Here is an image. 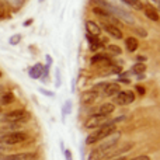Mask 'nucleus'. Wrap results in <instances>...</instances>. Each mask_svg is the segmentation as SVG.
<instances>
[{"instance_id":"nucleus-1","label":"nucleus","mask_w":160,"mask_h":160,"mask_svg":"<svg viewBox=\"0 0 160 160\" xmlns=\"http://www.w3.org/2000/svg\"><path fill=\"white\" fill-rule=\"evenodd\" d=\"M115 129H117L115 122H107L105 125L97 128L93 133H90V135L87 136V139H86V143L87 145L98 143V142H101L102 139H107L110 135H112V133L115 132Z\"/></svg>"},{"instance_id":"nucleus-2","label":"nucleus","mask_w":160,"mask_h":160,"mask_svg":"<svg viewBox=\"0 0 160 160\" xmlns=\"http://www.w3.org/2000/svg\"><path fill=\"white\" fill-rule=\"evenodd\" d=\"M118 139H119V133L118 135H114V136L110 135L107 142H104L102 145H100L98 148H96V149L91 152L90 160H101L102 158H107L108 152H110V150L112 149L117 143H118Z\"/></svg>"},{"instance_id":"nucleus-3","label":"nucleus","mask_w":160,"mask_h":160,"mask_svg":"<svg viewBox=\"0 0 160 160\" xmlns=\"http://www.w3.org/2000/svg\"><path fill=\"white\" fill-rule=\"evenodd\" d=\"M28 119H30V112L25 110H13L3 115V121L10 122V124L25 122V121H28Z\"/></svg>"},{"instance_id":"nucleus-4","label":"nucleus","mask_w":160,"mask_h":160,"mask_svg":"<svg viewBox=\"0 0 160 160\" xmlns=\"http://www.w3.org/2000/svg\"><path fill=\"white\" fill-rule=\"evenodd\" d=\"M28 139V135L25 132H8L0 136V143L4 145H18Z\"/></svg>"},{"instance_id":"nucleus-5","label":"nucleus","mask_w":160,"mask_h":160,"mask_svg":"<svg viewBox=\"0 0 160 160\" xmlns=\"http://www.w3.org/2000/svg\"><path fill=\"white\" fill-rule=\"evenodd\" d=\"M107 115H100V114H94V115L88 117L84 122V127L87 129H97V128L102 127V125L107 124Z\"/></svg>"},{"instance_id":"nucleus-6","label":"nucleus","mask_w":160,"mask_h":160,"mask_svg":"<svg viewBox=\"0 0 160 160\" xmlns=\"http://www.w3.org/2000/svg\"><path fill=\"white\" fill-rule=\"evenodd\" d=\"M135 101V94L131 90H122L115 96V102L118 105H128Z\"/></svg>"},{"instance_id":"nucleus-7","label":"nucleus","mask_w":160,"mask_h":160,"mask_svg":"<svg viewBox=\"0 0 160 160\" xmlns=\"http://www.w3.org/2000/svg\"><path fill=\"white\" fill-rule=\"evenodd\" d=\"M98 98V91L97 90H87L82 94V102L83 104H93Z\"/></svg>"},{"instance_id":"nucleus-8","label":"nucleus","mask_w":160,"mask_h":160,"mask_svg":"<svg viewBox=\"0 0 160 160\" xmlns=\"http://www.w3.org/2000/svg\"><path fill=\"white\" fill-rule=\"evenodd\" d=\"M37 158L35 153H14V155L4 156L3 160H34Z\"/></svg>"},{"instance_id":"nucleus-9","label":"nucleus","mask_w":160,"mask_h":160,"mask_svg":"<svg viewBox=\"0 0 160 160\" xmlns=\"http://www.w3.org/2000/svg\"><path fill=\"white\" fill-rule=\"evenodd\" d=\"M102 28H104V30L107 31L110 35H112L114 38H117V39H121L122 38V31L119 30L117 25L110 24V22H104V24H102Z\"/></svg>"},{"instance_id":"nucleus-10","label":"nucleus","mask_w":160,"mask_h":160,"mask_svg":"<svg viewBox=\"0 0 160 160\" xmlns=\"http://www.w3.org/2000/svg\"><path fill=\"white\" fill-rule=\"evenodd\" d=\"M119 91H121V87H119L118 83H111V84H107V87L104 88V94L107 97H115Z\"/></svg>"},{"instance_id":"nucleus-11","label":"nucleus","mask_w":160,"mask_h":160,"mask_svg":"<svg viewBox=\"0 0 160 160\" xmlns=\"http://www.w3.org/2000/svg\"><path fill=\"white\" fill-rule=\"evenodd\" d=\"M143 8H145V14H146L148 18H150L152 21H159V13L155 7H152V6H146V7H143Z\"/></svg>"},{"instance_id":"nucleus-12","label":"nucleus","mask_w":160,"mask_h":160,"mask_svg":"<svg viewBox=\"0 0 160 160\" xmlns=\"http://www.w3.org/2000/svg\"><path fill=\"white\" fill-rule=\"evenodd\" d=\"M114 110H115V107H114V104H111V102H107V104H102L101 107L98 108V111H97V114H100V115H110V114L114 112Z\"/></svg>"},{"instance_id":"nucleus-13","label":"nucleus","mask_w":160,"mask_h":160,"mask_svg":"<svg viewBox=\"0 0 160 160\" xmlns=\"http://www.w3.org/2000/svg\"><path fill=\"white\" fill-rule=\"evenodd\" d=\"M86 27H87V31H88V34H90V35L97 37V35H100V32H101L100 27L94 21H87V22H86Z\"/></svg>"},{"instance_id":"nucleus-14","label":"nucleus","mask_w":160,"mask_h":160,"mask_svg":"<svg viewBox=\"0 0 160 160\" xmlns=\"http://www.w3.org/2000/svg\"><path fill=\"white\" fill-rule=\"evenodd\" d=\"M125 44H127V49L129 51V52H135L136 49H138V39L133 38V37H129V38H127V41H125Z\"/></svg>"},{"instance_id":"nucleus-15","label":"nucleus","mask_w":160,"mask_h":160,"mask_svg":"<svg viewBox=\"0 0 160 160\" xmlns=\"http://www.w3.org/2000/svg\"><path fill=\"white\" fill-rule=\"evenodd\" d=\"M87 39H88V44H90L91 51H96V49H98V48L101 47V42H100L94 35H90V34H88V35H87Z\"/></svg>"},{"instance_id":"nucleus-16","label":"nucleus","mask_w":160,"mask_h":160,"mask_svg":"<svg viewBox=\"0 0 160 160\" xmlns=\"http://www.w3.org/2000/svg\"><path fill=\"white\" fill-rule=\"evenodd\" d=\"M125 4H128L129 7L135 8V10H142L143 8V4H142L141 0H122Z\"/></svg>"},{"instance_id":"nucleus-17","label":"nucleus","mask_w":160,"mask_h":160,"mask_svg":"<svg viewBox=\"0 0 160 160\" xmlns=\"http://www.w3.org/2000/svg\"><path fill=\"white\" fill-rule=\"evenodd\" d=\"M41 72H42V66L38 63V65H35L34 68H31L30 69V76L32 79H38L39 76H41Z\"/></svg>"},{"instance_id":"nucleus-18","label":"nucleus","mask_w":160,"mask_h":160,"mask_svg":"<svg viewBox=\"0 0 160 160\" xmlns=\"http://www.w3.org/2000/svg\"><path fill=\"white\" fill-rule=\"evenodd\" d=\"M14 101V96L11 93H4L2 97H0V102L2 104H10V102Z\"/></svg>"},{"instance_id":"nucleus-19","label":"nucleus","mask_w":160,"mask_h":160,"mask_svg":"<svg viewBox=\"0 0 160 160\" xmlns=\"http://www.w3.org/2000/svg\"><path fill=\"white\" fill-rule=\"evenodd\" d=\"M91 62L93 63H107L108 65V58H105L104 55H96V56H93L91 58Z\"/></svg>"},{"instance_id":"nucleus-20","label":"nucleus","mask_w":160,"mask_h":160,"mask_svg":"<svg viewBox=\"0 0 160 160\" xmlns=\"http://www.w3.org/2000/svg\"><path fill=\"white\" fill-rule=\"evenodd\" d=\"M132 70L136 73V75H142V73L146 70V65L145 63H136L135 66L132 68Z\"/></svg>"},{"instance_id":"nucleus-21","label":"nucleus","mask_w":160,"mask_h":160,"mask_svg":"<svg viewBox=\"0 0 160 160\" xmlns=\"http://www.w3.org/2000/svg\"><path fill=\"white\" fill-rule=\"evenodd\" d=\"M20 39H21V35H20V34H17V35H13L10 38V44L11 45H17L20 42Z\"/></svg>"},{"instance_id":"nucleus-22","label":"nucleus","mask_w":160,"mask_h":160,"mask_svg":"<svg viewBox=\"0 0 160 160\" xmlns=\"http://www.w3.org/2000/svg\"><path fill=\"white\" fill-rule=\"evenodd\" d=\"M108 49L112 51L114 53H121V48L117 47V45H110V47H108Z\"/></svg>"},{"instance_id":"nucleus-23","label":"nucleus","mask_w":160,"mask_h":160,"mask_svg":"<svg viewBox=\"0 0 160 160\" xmlns=\"http://www.w3.org/2000/svg\"><path fill=\"white\" fill-rule=\"evenodd\" d=\"M131 160H150V158H149V156L142 155V156H136V158H133V159H131Z\"/></svg>"},{"instance_id":"nucleus-24","label":"nucleus","mask_w":160,"mask_h":160,"mask_svg":"<svg viewBox=\"0 0 160 160\" xmlns=\"http://www.w3.org/2000/svg\"><path fill=\"white\" fill-rule=\"evenodd\" d=\"M6 8V0H0V11H4Z\"/></svg>"},{"instance_id":"nucleus-25","label":"nucleus","mask_w":160,"mask_h":160,"mask_svg":"<svg viewBox=\"0 0 160 160\" xmlns=\"http://www.w3.org/2000/svg\"><path fill=\"white\" fill-rule=\"evenodd\" d=\"M138 91H139L141 94H145V88H143V87H141V86H138Z\"/></svg>"},{"instance_id":"nucleus-26","label":"nucleus","mask_w":160,"mask_h":160,"mask_svg":"<svg viewBox=\"0 0 160 160\" xmlns=\"http://www.w3.org/2000/svg\"><path fill=\"white\" fill-rule=\"evenodd\" d=\"M65 155H66V160H72V159H70V152H69V150H66V153H65Z\"/></svg>"},{"instance_id":"nucleus-27","label":"nucleus","mask_w":160,"mask_h":160,"mask_svg":"<svg viewBox=\"0 0 160 160\" xmlns=\"http://www.w3.org/2000/svg\"><path fill=\"white\" fill-rule=\"evenodd\" d=\"M114 160H125V158H117V159H114Z\"/></svg>"},{"instance_id":"nucleus-28","label":"nucleus","mask_w":160,"mask_h":160,"mask_svg":"<svg viewBox=\"0 0 160 160\" xmlns=\"http://www.w3.org/2000/svg\"><path fill=\"white\" fill-rule=\"evenodd\" d=\"M0 78H2V72H0Z\"/></svg>"},{"instance_id":"nucleus-29","label":"nucleus","mask_w":160,"mask_h":160,"mask_svg":"<svg viewBox=\"0 0 160 160\" xmlns=\"http://www.w3.org/2000/svg\"><path fill=\"white\" fill-rule=\"evenodd\" d=\"M0 90H2V86H0Z\"/></svg>"},{"instance_id":"nucleus-30","label":"nucleus","mask_w":160,"mask_h":160,"mask_svg":"<svg viewBox=\"0 0 160 160\" xmlns=\"http://www.w3.org/2000/svg\"><path fill=\"white\" fill-rule=\"evenodd\" d=\"M0 110H2V108H0Z\"/></svg>"}]
</instances>
